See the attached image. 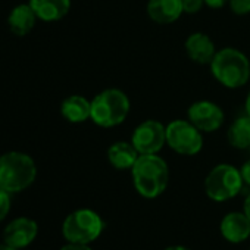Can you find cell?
Instances as JSON below:
<instances>
[{
    "label": "cell",
    "instance_id": "cell-25",
    "mask_svg": "<svg viewBox=\"0 0 250 250\" xmlns=\"http://www.w3.org/2000/svg\"><path fill=\"white\" fill-rule=\"evenodd\" d=\"M244 213H246V216L249 218V221H250V194L246 197V200H244V210H243Z\"/></svg>",
    "mask_w": 250,
    "mask_h": 250
},
{
    "label": "cell",
    "instance_id": "cell-19",
    "mask_svg": "<svg viewBox=\"0 0 250 250\" xmlns=\"http://www.w3.org/2000/svg\"><path fill=\"white\" fill-rule=\"evenodd\" d=\"M229 9L238 17L250 14V0H229Z\"/></svg>",
    "mask_w": 250,
    "mask_h": 250
},
{
    "label": "cell",
    "instance_id": "cell-21",
    "mask_svg": "<svg viewBox=\"0 0 250 250\" xmlns=\"http://www.w3.org/2000/svg\"><path fill=\"white\" fill-rule=\"evenodd\" d=\"M181 3H183V11L186 14H197L203 5H205V0H181Z\"/></svg>",
    "mask_w": 250,
    "mask_h": 250
},
{
    "label": "cell",
    "instance_id": "cell-6",
    "mask_svg": "<svg viewBox=\"0 0 250 250\" xmlns=\"http://www.w3.org/2000/svg\"><path fill=\"white\" fill-rule=\"evenodd\" d=\"M243 186L240 169L229 164L216 165L205 180V191L208 197L215 202H225L235 197Z\"/></svg>",
    "mask_w": 250,
    "mask_h": 250
},
{
    "label": "cell",
    "instance_id": "cell-17",
    "mask_svg": "<svg viewBox=\"0 0 250 250\" xmlns=\"http://www.w3.org/2000/svg\"><path fill=\"white\" fill-rule=\"evenodd\" d=\"M61 113L71 124L85 122L91 118V100L80 94H72L62 102Z\"/></svg>",
    "mask_w": 250,
    "mask_h": 250
},
{
    "label": "cell",
    "instance_id": "cell-23",
    "mask_svg": "<svg viewBox=\"0 0 250 250\" xmlns=\"http://www.w3.org/2000/svg\"><path fill=\"white\" fill-rule=\"evenodd\" d=\"M61 250H93V249H91V247H88V244L69 243V244H65L63 247H61Z\"/></svg>",
    "mask_w": 250,
    "mask_h": 250
},
{
    "label": "cell",
    "instance_id": "cell-11",
    "mask_svg": "<svg viewBox=\"0 0 250 250\" xmlns=\"http://www.w3.org/2000/svg\"><path fill=\"white\" fill-rule=\"evenodd\" d=\"M187 56L199 65H210L216 55V47L210 37L205 33H193L184 43Z\"/></svg>",
    "mask_w": 250,
    "mask_h": 250
},
{
    "label": "cell",
    "instance_id": "cell-12",
    "mask_svg": "<svg viewBox=\"0 0 250 250\" xmlns=\"http://www.w3.org/2000/svg\"><path fill=\"white\" fill-rule=\"evenodd\" d=\"M222 237L229 243H241L250 235V221L243 212H231L225 215L219 225Z\"/></svg>",
    "mask_w": 250,
    "mask_h": 250
},
{
    "label": "cell",
    "instance_id": "cell-9",
    "mask_svg": "<svg viewBox=\"0 0 250 250\" xmlns=\"http://www.w3.org/2000/svg\"><path fill=\"white\" fill-rule=\"evenodd\" d=\"M188 121L194 127L203 133H213L221 128L224 122V112L222 109L209 100H199L194 102L187 110Z\"/></svg>",
    "mask_w": 250,
    "mask_h": 250
},
{
    "label": "cell",
    "instance_id": "cell-1",
    "mask_svg": "<svg viewBox=\"0 0 250 250\" xmlns=\"http://www.w3.org/2000/svg\"><path fill=\"white\" fill-rule=\"evenodd\" d=\"M131 174L136 190L146 199L161 196L169 181L168 164L158 155H140L131 168Z\"/></svg>",
    "mask_w": 250,
    "mask_h": 250
},
{
    "label": "cell",
    "instance_id": "cell-24",
    "mask_svg": "<svg viewBox=\"0 0 250 250\" xmlns=\"http://www.w3.org/2000/svg\"><path fill=\"white\" fill-rule=\"evenodd\" d=\"M225 3H229V0H205V5L210 9H219L225 6Z\"/></svg>",
    "mask_w": 250,
    "mask_h": 250
},
{
    "label": "cell",
    "instance_id": "cell-15",
    "mask_svg": "<svg viewBox=\"0 0 250 250\" xmlns=\"http://www.w3.org/2000/svg\"><path fill=\"white\" fill-rule=\"evenodd\" d=\"M37 20L39 18L34 14L33 8L30 6V3H21V5H17L11 11L8 17V25H9V30L15 36L24 37L33 31Z\"/></svg>",
    "mask_w": 250,
    "mask_h": 250
},
{
    "label": "cell",
    "instance_id": "cell-28",
    "mask_svg": "<svg viewBox=\"0 0 250 250\" xmlns=\"http://www.w3.org/2000/svg\"><path fill=\"white\" fill-rule=\"evenodd\" d=\"M0 250H17L14 247H9L8 244H0Z\"/></svg>",
    "mask_w": 250,
    "mask_h": 250
},
{
    "label": "cell",
    "instance_id": "cell-5",
    "mask_svg": "<svg viewBox=\"0 0 250 250\" xmlns=\"http://www.w3.org/2000/svg\"><path fill=\"white\" fill-rule=\"evenodd\" d=\"M104 225L106 224L102 216L94 210L77 209L65 218L62 224V234L69 243L88 244L99 238Z\"/></svg>",
    "mask_w": 250,
    "mask_h": 250
},
{
    "label": "cell",
    "instance_id": "cell-27",
    "mask_svg": "<svg viewBox=\"0 0 250 250\" xmlns=\"http://www.w3.org/2000/svg\"><path fill=\"white\" fill-rule=\"evenodd\" d=\"M165 250H190V249H187V247H184V246H169V247H167Z\"/></svg>",
    "mask_w": 250,
    "mask_h": 250
},
{
    "label": "cell",
    "instance_id": "cell-22",
    "mask_svg": "<svg viewBox=\"0 0 250 250\" xmlns=\"http://www.w3.org/2000/svg\"><path fill=\"white\" fill-rule=\"evenodd\" d=\"M240 174H241L243 183H244L246 186H249V187H250V159H249V161H246V162L241 165V168H240Z\"/></svg>",
    "mask_w": 250,
    "mask_h": 250
},
{
    "label": "cell",
    "instance_id": "cell-8",
    "mask_svg": "<svg viewBox=\"0 0 250 250\" xmlns=\"http://www.w3.org/2000/svg\"><path fill=\"white\" fill-rule=\"evenodd\" d=\"M131 143L140 155H158L167 143V127L155 119H147L137 125Z\"/></svg>",
    "mask_w": 250,
    "mask_h": 250
},
{
    "label": "cell",
    "instance_id": "cell-18",
    "mask_svg": "<svg viewBox=\"0 0 250 250\" xmlns=\"http://www.w3.org/2000/svg\"><path fill=\"white\" fill-rule=\"evenodd\" d=\"M228 142L232 147L244 150L250 147V116L237 118L228 128Z\"/></svg>",
    "mask_w": 250,
    "mask_h": 250
},
{
    "label": "cell",
    "instance_id": "cell-2",
    "mask_svg": "<svg viewBox=\"0 0 250 250\" xmlns=\"http://www.w3.org/2000/svg\"><path fill=\"white\" fill-rule=\"evenodd\" d=\"M37 177L34 159L24 152L0 155V188L8 193H20L28 188Z\"/></svg>",
    "mask_w": 250,
    "mask_h": 250
},
{
    "label": "cell",
    "instance_id": "cell-13",
    "mask_svg": "<svg viewBox=\"0 0 250 250\" xmlns=\"http://www.w3.org/2000/svg\"><path fill=\"white\" fill-rule=\"evenodd\" d=\"M28 3L37 18L44 22L61 21L71 9V0H30Z\"/></svg>",
    "mask_w": 250,
    "mask_h": 250
},
{
    "label": "cell",
    "instance_id": "cell-3",
    "mask_svg": "<svg viewBox=\"0 0 250 250\" xmlns=\"http://www.w3.org/2000/svg\"><path fill=\"white\" fill-rule=\"evenodd\" d=\"M209 66L216 81L227 88H240L250 78V62L247 56L234 47L218 50Z\"/></svg>",
    "mask_w": 250,
    "mask_h": 250
},
{
    "label": "cell",
    "instance_id": "cell-10",
    "mask_svg": "<svg viewBox=\"0 0 250 250\" xmlns=\"http://www.w3.org/2000/svg\"><path fill=\"white\" fill-rule=\"evenodd\" d=\"M39 225L34 219L21 216L14 221H11L5 231H3V243L9 247H14L17 250H21L27 246H30L34 238L37 237Z\"/></svg>",
    "mask_w": 250,
    "mask_h": 250
},
{
    "label": "cell",
    "instance_id": "cell-7",
    "mask_svg": "<svg viewBox=\"0 0 250 250\" xmlns=\"http://www.w3.org/2000/svg\"><path fill=\"white\" fill-rule=\"evenodd\" d=\"M167 145L178 155L194 156L203 147V136L190 121L175 119L167 125Z\"/></svg>",
    "mask_w": 250,
    "mask_h": 250
},
{
    "label": "cell",
    "instance_id": "cell-20",
    "mask_svg": "<svg viewBox=\"0 0 250 250\" xmlns=\"http://www.w3.org/2000/svg\"><path fill=\"white\" fill-rule=\"evenodd\" d=\"M11 210V193L0 188V222H2Z\"/></svg>",
    "mask_w": 250,
    "mask_h": 250
},
{
    "label": "cell",
    "instance_id": "cell-26",
    "mask_svg": "<svg viewBox=\"0 0 250 250\" xmlns=\"http://www.w3.org/2000/svg\"><path fill=\"white\" fill-rule=\"evenodd\" d=\"M246 112H247V115L250 116V90H249V94H247V97H246Z\"/></svg>",
    "mask_w": 250,
    "mask_h": 250
},
{
    "label": "cell",
    "instance_id": "cell-4",
    "mask_svg": "<svg viewBox=\"0 0 250 250\" xmlns=\"http://www.w3.org/2000/svg\"><path fill=\"white\" fill-rule=\"evenodd\" d=\"M131 109L128 96L118 88H107L91 100V121L102 128H112L127 119Z\"/></svg>",
    "mask_w": 250,
    "mask_h": 250
},
{
    "label": "cell",
    "instance_id": "cell-14",
    "mask_svg": "<svg viewBox=\"0 0 250 250\" xmlns=\"http://www.w3.org/2000/svg\"><path fill=\"white\" fill-rule=\"evenodd\" d=\"M181 0H149L147 14L158 24H172L183 15Z\"/></svg>",
    "mask_w": 250,
    "mask_h": 250
},
{
    "label": "cell",
    "instance_id": "cell-16",
    "mask_svg": "<svg viewBox=\"0 0 250 250\" xmlns=\"http://www.w3.org/2000/svg\"><path fill=\"white\" fill-rule=\"evenodd\" d=\"M140 153L130 142H116L107 149V159L115 169H131L137 162Z\"/></svg>",
    "mask_w": 250,
    "mask_h": 250
}]
</instances>
